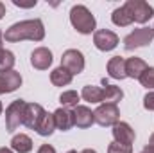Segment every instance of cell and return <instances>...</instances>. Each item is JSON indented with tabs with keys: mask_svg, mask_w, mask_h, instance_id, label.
<instances>
[{
	"mask_svg": "<svg viewBox=\"0 0 154 153\" xmlns=\"http://www.w3.org/2000/svg\"><path fill=\"white\" fill-rule=\"evenodd\" d=\"M43 38H45V27H43V22L39 18L13 24L5 31V40L11 41V43H18V41H23V40L41 41Z\"/></svg>",
	"mask_w": 154,
	"mask_h": 153,
	"instance_id": "6da1fadb",
	"label": "cell"
},
{
	"mask_svg": "<svg viewBox=\"0 0 154 153\" xmlns=\"http://www.w3.org/2000/svg\"><path fill=\"white\" fill-rule=\"evenodd\" d=\"M70 22H72L74 29H75L77 33H81V34H91V33H95L97 22H95V16L91 15V11L86 5L77 4V5L72 7V11H70Z\"/></svg>",
	"mask_w": 154,
	"mask_h": 153,
	"instance_id": "7a4b0ae2",
	"label": "cell"
},
{
	"mask_svg": "<svg viewBox=\"0 0 154 153\" xmlns=\"http://www.w3.org/2000/svg\"><path fill=\"white\" fill-rule=\"evenodd\" d=\"M154 38V31L152 27H138L134 29L133 33H129L125 38H124V47L127 50H133V49H138V47H145L149 45Z\"/></svg>",
	"mask_w": 154,
	"mask_h": 153,
	"instance_id": "3957f363",
	"label": "cell"
},
{
	"mask_svg": "<svg viewBox=\"0 0 154 153\" xmlns=\"http://www.w3.org/2000/svg\"><path fill=\"white\" fill-rule=\"evenodd\" d=\"M25 101L23 99H14L7 108H5V128L7 132H14L20 124H23V112H25Z\"/></svg>",
	"mask_w": 154,
	"mask_h": 153,
	"instance_id": "277c9868",
	"label": "cell"
},
{
	"mask_svg": "<svg viewBox=\"0 0 154 153\" xmlns=\"http://www.w3.org/2000/svg\"><path fill=\"white\" fill-rule=\"evenodd\" d=\"M61 67L66 69L72 76L81 74V72L84 70V56H82V52L77 50V49H68V50H65L63 56H61Z\"/></svg>",
	"mask_w": 154,
	"mask_h": 153,
	"instance_id": "5b68a950",
	"label": "cell"
},
{
	"mask_svg": "<svg viewBox=\"0 0 154 153\" xmlns=\"http://www.w3.org/2000/svg\"><path fill=\"white\" fill-rule=\"evenodd\" d=\"M124 5L133 15V20L138 22V24H145L154 16V9L143 0H127Z\"/></svg>",
	"mask_w": 154,
	"mask_h": 153,
	"instance_id": "8992f818",
	"label": "cell"
},
{
	"mask_svg": "<svg viewBox=\"0 0 154 153\" xmlns=\"http://www.w3.org/2000/svg\"><path fill=\"white\" fill-rule=\"evenodd\" d=\"M93 117H95V122L100 126H115L120 119V110L116 105H106L104 103L93 112Z\"/></svg>",
	"mask_w": 154,
	"mask_h": 153,
	"instance_id": "52a82bcc",
	"label": "cell"
},
{
	"mask_svg": "<svg viewBox=\"0 0 154 153\" xmlns=\"http://www.w3.org/2000/svg\"><path fill=\"white\" fill-rule=\"evenodd\" d=\"M93 43H95V47L99 50L108 52V50H113L116 45H118V36H116L113 31H109V29H100V31H95Z\"/></svg>",
	"mask_w": 154,
	"mask_h": 153,
	"instance_id": "ba28073f",
	"label": "cell"
},
{
	"mask_svg": "<svg viewBox=\"0 0 154 153\" xmlns=\"http://www.w3.org/2000/svg\"><path fill=\"white\" fill-rule=\"evenodd\" d=\"M45 110L43 106L38 103H27L25 105V112H23V124L31 130H36L39 124V121L43 119Z\"/></svg>",
	"mask_w": 154,
	"mask_h": 153,
	"instance_id": "9c48e42d",
	"label": "cell"
},
{
	"mask_svg": "<svg viewBox=\"0 0 154 153\" xmlns=\"http://www.w3.org/2000/svg\"><path fill=\"white\" fill-rule=\"evenodd\" d=\"M113 137H115V142H118V144L131 146L134 142V130L127 122L118 121L115 126H113Z\"/></svg>",
	"mask_w": 154,
	"mask_h": 153,
	"instance_id": "30bf717a",
	"label": "cell"
},
{
	"mask_svg": "<svg viewBox=\"0 0 154 153\" xmlns=\"http://www.w3.org/2000/svg\"><path fill=\"white\" fill-rule=\"evenodd\" d=\"M31 65L38 70H47L52 65V52L47 47H38L31 54Z\"/></svg>",
	"mask_w": 154,
	"mask_h": 153,
	"instance_id": "8fae6325",
	"label": "cell"
},
{
	"mask_svg": "<svg viewBox=\"0 0 154 153\" xmlns=\"http://www.w3.org/2000/svg\"><path fill=\"white\" fill-rule=\"evenodd\" d=\"M54 121H56V128L61 132H68L72 126H75L74 122V112L70 108H57L54 112Z\"/></svg>",
	"mask_w": 154,
	"mask_h": 153,
	"instance_id": "7c38bea8",
	"label": "cell"
},
{
	"mask_svg": "<svg viewBox=\"0 0 154 153\" xmlns=\"http://www.w3.org/2000/svg\"><path fill=\"white\" fill-rule=\"evenodd\" d=\"M74 122H75L77 128H90L95 122L93 112L88 106L79 105V106H75V110H74Z\"/></svg>",
	"mask_w": 154,
	"mask_h": 153,
	"instance_id": "4fadbf2b",
	"label": "cell"
},
{
	"mask_svg": "<svg viewBox=\"0 0 154 153\" xmlns=\"http://www.w3.org/2000/svg\"><path fill=\"white\" fill-rule=\"evenodd\" d=\"M145 69H147V63H145L142 58L133 56V58L125 60V76H127V77L140 79V76L145 72Z\"/></svg>",
	"mask_w": 154,
	"mask_h": 153,
	"instance_id": "5bb4252c",
	"label": "cell"
},
{
	"mask_svg": "<svg viewBox=\"0 0 154 153\" xmlns=\"http://www.w3.org/2000/svg\"><path fill=\"white\" fill-rule=\"evenodd\" d=\"M108 76L113 79H124L125 76V60L122 56H113L108 61Z\"/></svg>",
	"mask_w": 154,
	"mask_h": 153,
	"instance_id": "9a60e30c",
	"label": "cell"
},
{
	"mask_svg": "<svg viewBox=\"0 0 154 153\" xmlns=\"http://www.w3.org/2000/svg\"><path fill=\"white\" fill-rule=\"evenodd\" d=\"M102 85H104V88H102V101H104L106 105H116V103L124 97V92H122L120 86H116V85H108L106 79L102 81Z\"/></svg>",
	"mask_w": 154,
	"mask_h": 153,
	"instance_id": "2e32d148",
	"label": "cell"
},
{
	"mask_svg": "<svg viewBox=\"0 0 154 153\" xmlns=\"http://www.w3.org/2000/svg\"><path fill=\"white\" fill-rule=\"evenodd\" d=\"M111 20H113V24L118 25V27H127V25H131L134 22L133 20V15L129 13V9L125 5L116 7L115 11H113V15H111Z\"/></svg>",
	"mask_w": 154,
	"mask_h": 153,
	"instance_id": "e0dca14e",
	"label": "cell"
},
{
	"mask_svg": "<svg viewBox=\"0 0 154 153\" xmlns=\"http://www.w3.org/2000/svg\"><path fill=\"white\" fill-rule=\"evenodd\" d=\"M11 148L18 153H29L32 150V139L25 133H18L11 141Z\"/></svg>",
	"mask_w": 154,
	"mask_h": 153,
	"instance_id": "ac0fdd59",
	"label": "cell"
},
{
	"mask_svg": "<svg viewBox=\"0 0 154 153\" xmlns=\"http://www.w3.org/2000/svg\"><path fill=\"white\" fill-rule=\"evenodd\" d=\"M72 79H74V76L63 67H57L50 72V81H52L54 86H66V85L72 83Z\"/></svg>",
	"mask_w": 154,
	"mask_h": 153,
	"instance_id": "d6986e66",
	"label": "cell"
},
{
	"mask_svg": "<svg viewBox=\"0 0 154 153\" xmlns=\"http://www.w3.org/2000/svg\"><path fill=\"white\" fill-rule=\"evenodd\" d=\"M54 130H56L54 114H48V112H45L43 119L39 121L38 128H36V132H38L41 137H48V135H52V133H54Z\"/></svg>",
	"mask_w": 154,
	"mask_h": 153,
	"instance_id": "ffe728a7",
	"label": "cell"
},
{
	"mask_svg": "<svg viewBox=\"0 0 154 153\" xmlns=\"http://www.w3.org/2000/svg\"><path fill=\"white\" fill-rule=\"evenodd\" d=\"M81 97L88 103H100L102 101V88L100 86H93V85H88L82 88L81 92Z\"/></svg>",
	"mask_w": 154,
	"mask_h": 153,
	"instance_id": "44dd1931",
	"label": "cell"
},
{
	"mask_svg": "<svg viewBox=\"0 0 154 153\" xmlns=\"http://www.w3.org/2000/svg\"><path fill=\"white\" fill-rule=\"evenodd\" d=\"M14 61H16L14 54H13L11 50H5V49H2V50H0V74H5V72L13 70V67H14Z\"/></svg>",
	"mask_w": 154,
	"mask_h": 153,
	"instance_id": "7402d4cb",
	"label": "cell"
},
{
	"mask_svg": "<svg viewBox=\"0 0 154 153\" xmlns=\"http://www.w3.org/2000/svg\"><path fill=\"white\" fill-rule=\"evenodd\" d=\"M79 99H81V96L75 90H66V92H63L59 96V103L63 105V108H75V106H79Z\"/></svg>",
	"mask_w": 154,
	"mask_h": 153,
	"instance_id": "603a6c76",
	"label": "cell"
},
{
	"mask_svg": "<svg viewBox=\"0 0 154 153\" xmlns=\"http://www.w3.org/2000/svg\"><path fill=\"white\" fill-rule=\"evenodd\" d=\"M2 76H4V81H5L7 94H9V92H14V90L22 85V76H20L16 70H9V72H5V74H2Z\"/></svg>",
	"mask_w": 154,
	"mask_h": 153,
	"instance_id": "cb8c5ba5",
	"label": "cell"
},
{
	"mask_svg": "<svg viewBox=\"0 0 154 153\" xmlns=\"http://www.w3.org/2000/svg\"><path fill=\"white\" fill-rule=\"evenodd\" d=\"M140 83L145 88H154V67H147L145 72L140 76Z\"/></svg>",
	"mask_w": 154,
	"mask_h": 153,
	"instance_id": "d4e9b609",
	"label": "cell"
},
{
	"mask_svg": "<svg viewBox=\"0 0 154 153\" xmlns=\"http://www.w3.org/2000/svg\"><path fill=\"white\" fill-rule=\"evenodd\" d=\"M108 153H133L131 146H125V144H118V142H111L108 146Z\"/></svg>",
	"mask_w": 154,
	"mask_h": 153,
	"instance_id": "484cf974",
	"label": "cell"
},
{
	"mask_svg": "<svg viewBox=\"0 0 154 153\" xmlns=\"http://www.w3.org/2000/svg\"><path fill=\"white\" fill-rule=\"evenodd\" d=\"M143 106H145V110L154 112V92H147V94H145V97H143Z\"/></svg>",
	"mask_w": 154,
	"mask_h": 153,
	"instance_id": "4316f807",
	"label": "cell"
},
{
	"mask_svg": "<svg viewBox=\"0 0 154 153\" xmlns=\"http://www.w3.org/2000/svg\"><path fill=\"white\" fill-rule=\"evenodd\" d=\"M13 4H14V5H18V7H34V5H36V0H32V2H20V0H13Z\"/></svg>",
	"mask_w": 154,
	"mask_h": 153,
	"instance_id": "83f0119b",
	"label": "cell"
},
{
	"mask_svg": "<svg viewBox=\"0 0 154 153\" xmlns=\"http://www.w3.org/2000/svg\"><path fill=\"white\" fill-rule=\"evenodd\" d=\"M38 153H56V150H54L50 144H43V146L38 150Z\"/></svg>",
	"mask_w": 154,
	"mask_h": 153,
	"instance_id": "f1b7e54d",
	"label": "cell"
},
{
	"mask_svg": "<svg viewBox=\"0 0 154 153\" xmlns=\"http://www.w3.org/2000/svg\"><path fill=\"white\" fill-rule=\"evenodd\" d=\"M0 94H7V88H5V81H4V76L0 74Z\"/></svg>",
	"mask_w": 154,
	"mask_h": 153,
	"instance_id": "f546056e",
	"label": "cell"
},
{
	"mask_svg": "<svg viewBox=\"0 0 154 153\" xmlns=\"http://www.w3.org/2000/svg\"><path fill=\"white\" fill-rule=\"evenodd\" d=\"M145 150H149V151H154V133L149 137V144L145 146Z\"/></svg>",
	"mask_w": 154,
	"mask_h": 153,
	"instance_id": "4dcf8cb0",
	"label": "cell"
},
{
	"mask_svg": "<svg viewBox=\"0 0 154 153\" xmlns=\"http://www.w3.org/2000/svg\"><path fill=\"white\" fill-rule=\"evenodd\" d=\"M4 15H5V5H4V4L0 2V20L4 18Z\"/></svg>",
	"mask_w": 154,
	"mask_h": 153,
	"instance_id": "1f68e13d",
	"label": "cell"
},
{
	"mask_svg": "<svg viewBox=\"0 0 154 153\" xmlns=\"http://www.w3.org/2000/svg\"><path fill=\"white\" fill-rule=\"evenodd\" d=\"M0 153H13V150H9V148H0Z\"/></svg>",
	"mask_w": 154,
	"mask_h": 153,
	"instance_id": "d6a6232c",
	"label": "cell"
},
{
	"mask_svg": "<svg viewBox=\"0 0 154 153\" xmlns=\"http://www.w3.org/2000/svg\"><path fill=\"white\" fill-rule=\"evenodd\" d=\"M2 45H4V34H2V31H0V50H2V49H4V47H2Z\"/></svg>",
	"mask_w": 154,
	"mask_h": 153,
	"instance_id": "836d02e7",
	"label": "cell"
},
{
	"mask_svg": "<svg viewBox=\"0 0 154 153\" xmlns=\"http://www.w3.org/2000/svg\"><path fill=\"white\" fill-rule=\"evenodd\" d=\"M81 153H97V151H93V150H84V151H81Z\"/></svg>",
	"mask_w": 154,
	"mask_h": 153,
	"instance_id": "e575fe53",
	"label": "cell"
},
{
	"mask_svg": "<svg viewBox=\"0 0 154 153\" xmlns=\"http://www.w3.org/2000/svg\"><path fill=\"white\" fill-rule=\"evenodd\" d=\"M142 153H154V151H149V150H145V148H143V151Z\"/></svg>",
	"mask_w": 154,
	"mask_h": 153,
	"instance_id": "d590c367",
	"label": "cell"
},
{
	"mask_svg": "<svg viewBox=\"0 0 154 153\" xmlns=\"http://www.w3.org/2000/svg\"><path fill=\"white\" fill-rule=\"evenodd\" d=\"M66 153H77L75 150H70V151H66Z\"/></svg>",
	"mask_w": 154,
	"mask_h": 153,
	"instance_id": "8d00e7d4",
	"label": "cell"
},
{
	"mask_svg": "<svg viewBox=\"0 0 154 153\" xmlns=\"http://www.w3.org/2000/svg\"><path fill=\"white\" fill-rule=\"evenodd\" d=\"M2 108H4V106H2V103H0V115H2Z\"/></svg>",
	"mask_w": 154,
	"mask_h": 153,
	"instance_id": "74e56055",
	"label": "cell"
},
{
	"mask_svg": "<svg viewBox=\"0 0 154 153\" xmlns=\"http://www.w3.org/2000/svg\"><path fill=\"white\" fill-rule=\"evenodd\" d=\"M152 31H154V27H152Z\"/></svg>",
	"mask_w": 154,
	"mask_h": 153,
	"instance_id": "f35d334b",
	"label": "cell"
}]
</instances>
